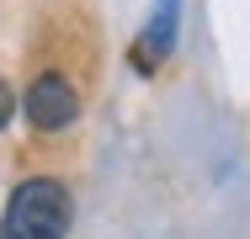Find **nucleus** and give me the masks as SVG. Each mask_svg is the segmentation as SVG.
Returning a JSON list of instances; mask_svg holds the SVG:
<instances>
[{
	"mask_svg": "<svg viewBox=\"0 0 250 239\" xmlns=\"http://www.w3.org/2000/svg\"><path fill=\"white\" fill-rule=\"evenodd\" d=\"M170 43H176V16H154L149 32L133 43V64H139L144 75H154V69H160V59L170 53Z\"/></svg>",
	"mask_w": 250,
	"mask_h": 239,
	"instance_id": "nucleus-3",
	"label": "nucleus"
},
{
	"mask_svg": "<svg viewBox=\"0 0 250 239\" xmlns=\"http://www.w3.org/2000/svg\"><path fill=\"white\" fill-rule=\"evenodd\" d=\"M75 223V197L59 176H27L5 197L0 239H64Z\"/></svg>",
	"mask_w": 250,
	"mask_h": 239,
	"instance_id": "nucleus-1",
	"label": "nucleus"
},
{
	"mask_svg": "<svg viewBox=\"0 0 250 239\" xmlns=\"http://www.w3.org/2000/svg\"><path fill=\"white\" fill-rule=\"evenodd\" d=\"M11 117H16V91L0 80V133H5V122H11Z\"/></svg>",
	"mask_w": 250,
	"mask_h": 239,
	"instance_id": "nucleus-4",
	"label": "nucleus"
},
{
	"mask_svg": "<svg viewBox=\"0 0 250 239\" xmlns=\"http://www.w3.org/2000/svg\"><path fill=\"white\" fill-rule=\"evenodd\" d=\"M21 112H27V122H32L38 133H64L69 122H80L85 96H80V85H75V75H69V69L48 64V69H38V75H32Z\"/></svg>",
	"mask_w": 250,
	"mask_h": 239,
	"instance_id": "nucleus-2",
	"label": "nucleus"
}]
</instances>
